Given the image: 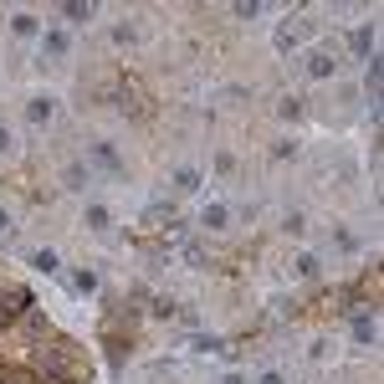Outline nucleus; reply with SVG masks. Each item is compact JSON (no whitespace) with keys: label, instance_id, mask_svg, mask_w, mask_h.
I'll return each instance as SVG.
<instances>
[{"label":"nucleus","instance_id":"obj_10","mask_svg":"<svg viewBox=\"0 0 384 384\" xmlns=\"http://www.w3.org/2000/svg\"><path fill=\"white\" fill-rule=\"evenodd\" d=\"M42 46L51 51V57H67V51H72V42H67V31H46V36H42Z\"/></svg>","mask_w":384,"mask_h":384},{"label":"nucleus","instance_id":"obj_24","mask_svg":"<svg viewBox=\"0 0 384 384\" xmlns=\"http://www.w3.org/2000/svg\"><path fill=\"white\" fill-rule=\"evenodd\" d=\"M6 226H10V216H6V210H0V231H6Z\"/></svg>","mask_w":384,"mask_h":384},{"label":"nucleus","instance_id":"obj_4","mask_svg":"<svg viewBox=\"0 0 384 384\" xmlns=\"http://www.w3.org/2000/svg\"><path fill=\"white\" fill-rule=\"evenodd\" d=\"M82 220H87V231H98V236H103V231L113 226V210H108V205H87V216H82Z\"/></svg>","mask_w":384,"mask_h":384},{"label":"nucleus","instance_id":"obj_22","mask_svg":"<svg viewBox=\"0 0 384 384\" xmlns=\"http://www.w3.org/2000/svg\"><path fill=\"white\" fill-rule=\"evenodd\" d=\"M10 323V313H6V302H0V328H6Z\"/></svg>","mask_w":384,"mask_h":384},{"label":"nucleus","instance_id":"obj_23","mask_svg":"<svg viewBox=\"0 0 384 384\" xmlns=\"http://www.w3.org/2000/svg\"><path fill=\"white\" fill-rule=\"evenodd\" d=\"M261 384H282V374H267V379H261Z\"/></svg>","mask_w":384,"mask_h":384},{"label":"nucleus","instance_id":"obj_15","mask_svg":"<svg viewBox=\"0 0 384 384\" xmlns=\"http://www.w3.org/2000/svg\"><path fill=\"white\" fill-rule=\"evenodd\" d=\"M72 293H98V277L92 272H72Z\"/></svg>","mask_w":384,"mask_h":384},{"label":"nucleus","instance_id":"obj_17","mask_svg":"<svg viewBox=\"0 0 384 384\" xmlns=\"http://www.w3.org/2000/svg\"><path fill=\"white\" fill-rule=\"evenodd\" d=\"M297 272L302 277H317V256H313V251H302V256H297Z\"/></svg>","mask_w":384,"mask_h":384},{"label":"nucleus","instance_id":"obj_20","mask_svg":"<svg viewBox=\"0 0 384 384\" xmlns=\"http://www.w3.org/2000/svg\"><path fill=\"white\" fill-rule=\"evenodd\" d=\"M10 149V134H6V123H0V154H6Z\"/></svg>","mask_w":384,"mask_h":384},{"label":"nucleus","instance_id":"obj_7","mask_svg":"<svg viewBox=\"0 0 384 384\" xmlns=\"http://www.w3.org/2000/svg\"><path fill=\"white\" fill-rule=\"evenodd\" d=\"M200 184H205V175H200V169H195V164L175 169V190H200Z\"/></svg>","mask_w":384,"mask_h":384},{"label":"nucleus","instance_id":"obj_12","mask_svg":"<svg viewBox=\"0 0 384 384\" xmlns=\"http://www.w3.org/2000/svg\"><path fill=\"white\" fill-rule=\"evenodd\" d=\"M354 338H359V343H374V338H379V328H374V317H364V313H359V317H354Z\"/></svg>","mask_w":384,"mask_h":384},{"label":"nucleus","instance_id":"obj_13","mask_svg":"<svg viewBox=\"0 0 384 384\" xmlns=\"http://www.w3.org/2000/svg\"><path fill=\"white\" fill-rule=\"evenodd\" d=\"M205 231H226V205H205Z\"/></svg>","mask_w":384,"mask_h":384},{"label":"nucleus","instance_id":"obj_8","mask_svg":"<svg viewBox=\"0 0 384 384\" xmlns=\"http://www.w3.org/2000/svg\"><path fill=\"white\" fill-rule=\"evenodd\" d=\"M87 16H92L87 0H62V21H72V26H77V21H87Z\"/></svg>","mask_w":384,"mask_h":384},{"label":"nucleus","instance_id":"obj_3","mask_svg":"<svg viewBox=\"0 0 384 384\" xmlns=\"http://www.w3.org/2000/svg\"><path fill=\"white\" fill-rule=\"evenodd\" d=\"M62 184H67V190H87V184H92V169H87V159H72V164L62 169Z\"/></svg>","mask_w":384,"mask_h":384},{"label":"nucleus","instance_id":"obj_9","mask_svg":"<svg viewBox=\"0 0 384 384\" xmlns=\"http://www.w3.org/2000/svg\"><path fill=\"white\" fill-rule=\"evenodd\" d=\"M10 31H16V36H21V42H31V36H36V31H42V21H36V16H26V10H21V16H16V21H10Z\"/></svg>","mask_w":384,"mask_h":384},{"label":"nucleus","instance_id":"obj_11","mask_svg":"<svg viewBox=\"0 0 384 384\" xmlns=\"http://www.w3.org/2000/svg\"><path fill=\"white\" fill-rule=\"evenodd\" d=\"M308 72H313V77H333V72H338V62H333V57H328V51H313V62H308Z\"/></svg>","mask_w":384,"mask_h":384},{"label":"nucleus","instance_id":"obj_1","mask_svg":"<svg viewBox=\"0 0 384 384\" xmlns=\"http://www.w3.org/2000/svg\"><path fill=\"white\" fill-rule=\"evenodd\" d=\"M87 154H92V164H98V169H108L113 180H123V154H118L108 139H92V143H87Z\"/></svg>","mask_w":384,"mask_h":384},{"label":"nucleus","instance_id":"obj_16","mask_svg":"<svg viewBox=\"0 0 384 384\" xmlns=\"http://www.w3.org/2000/svg\"><path fill=\"white\" fill-rule=\"evenodd\" d=\"M231 16H241V21H251V16H261V6H256V0H241V6H231Z\"/></svg>","mask_w":384,"mask_h":384},{"label":"nucleus","instance_id":"obj_14","mask_svg":"<svg viewBox=\"0 0 384 384\" xmlns=\"http://www.w3.org/2000/svg\"><path fill=\"white\" fill-rule=\"evenodd\" d=\"M302 42V26H282V31H277V46H282V51H293Z\"/></svg>","mask_w":384,"mask_h":384},{"label":"nucleus","instance_id":"obj_18","mask_svg":"<svg viewBox=\"0 0 384 384\" xmlns=\"http://www.w3.org/2000/svg\"><path fill=\"white\" fill-rule=\"evenodd\" d=\"M190 349H200V354H216V349H220V338H210V333H200V338H190Z\"/></svg>","mask_w":384,"mask_h":384},{"label":"nucleus","instance_id":"obj_21","mask_svg":"<svg viewBox=\"0 0 384 384\" xmlns=\"http://www.w3.org/2000/svg\"><path fill=\"white\" fill-rule=\"evenodd\" d=\"M220 384H246V379H241V374H226V379H220Z\"/></svg>","mask_w":384,"mask_h":384},{"label":"nucleus","instance_id":"obj_2","mask_svg":"<svg viewBox=\"0 0 384 384\" xmlns=\"http://www.w3.org/2000/svg\"><path fill=\"white\" fill-rule=\"evenodd\" d=\"M349 51H354V57H374V26H354V31H349Z\"/></svg>","mask_w":384,"mask_h":384},{"label":"nucleus","instance_id":"obj_6","mask_svg":"<svg viewBox=\"0 0 384 384\" xmlns=\"http://www.w3.org/2000/svg\"><path fill=\"white\" fill-rule=\"evenodd\" d=\"M46 118H51V98H31V103H26V123H31V128H42Z\"/></svg>","mask_w":384,"mask_h":384},{"label":"nucleus","instance_id":"obj_5","mask_svg":"<svg viewBox=\"0 0 384 384\" xmlns=\"http://www.w3.org/2000/svg\"><path fill=\"white\" fill-rule=\"evenodd\" d=\"M31 267H36V272H46V277H57V272H62V256L42 246V251H31Z\"/></svg>","mask_w":384,"mask_h":384},{"label":"nucleus","instance_id":"obj_19","mask_svg":"<svg viewBox=\"0 0 384 384\" xmlns=\"http://www.w3.org/2000/svg\"><path fill=\"white\" fill-rule=\"evenodd\" d=\"M333 241H338V251H359V241H354V236H349V231H343V226L333 231Z\"/></svg>","mask_w":384,"mask_h":384}]
</instances>
